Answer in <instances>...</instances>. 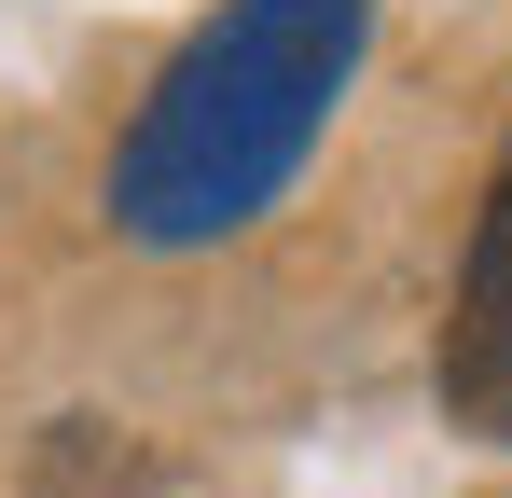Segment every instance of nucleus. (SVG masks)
I'll return each instance as SVG.
<instances>
[{
  "label": "nucleus",
  "instance_id": "obj_1",
  "mask_svg": "<svg viewBox=\"0 0 512 498\" xmlns=\"http://www.w3.org/2000/svg\"><path fill=\"white\" fill-rule=\"evenodd\" d=\"M360 42H374V0H222L111 139V194H97L111 236H139V249L250 236L305 180Z\"/></svg>",
  "mask_w": 512,
  "mask_h": 498
},
{
  "label": "nucleus",
  "instance_id": "obj_2",
  "mask_svg": "<svg viewBox=\"0 0 512 498\" xmlns=\"http://www.w3.org/2000/svg\"><path fill=\"white\" fill-rule=\"evenodd\" d=\"M443 415L471 443H512V153L485 180V222H471V263H457V305H443Z\"/></svg>",
  "mask_w": 512,
  "mask_h": 498
},
{
  "label": "nucleus",
  "instance_id": "obj_3",
  "mask_svg": "<svg viewBox=\"0 0 512 498\" xmlns=\"http://www.w3.org/2000/svg\"><path fill=\"white\" fill-rule=\"evenodd\" d=\"M42 485H56V498H125V485H139V457H125L97 415H56V429H42Z\"/></svg>",
  "mask_w": 512,
  "mask_h": 498
}]
</instances>
